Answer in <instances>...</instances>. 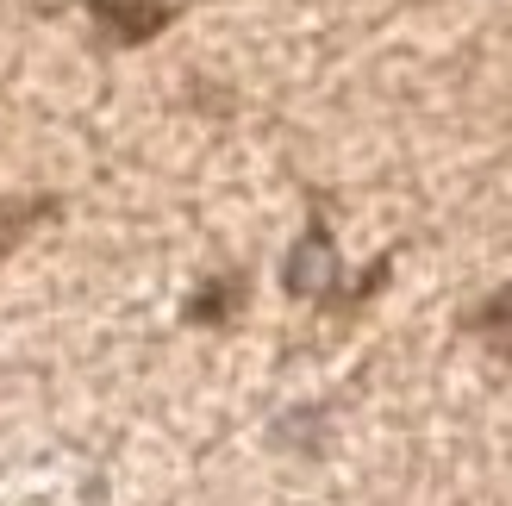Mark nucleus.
Returning a JSON list of instances; mask_svg holds the SVG:
<instances>
[{"mask_svg": "<svg viewBox=\"0 0 512 506\" xmlns=\"http://www.w3.org/2000/svg\"><path fill=\"white\" fill-rule=\"evenodd\" d=\"M469 332L488 344V350H500V357H512V288H500V294L481 300V307L469 313Z\"/></svg>", "mask_w": 512, "mask_h": 506, "instance_id": "nucleus-3", "label": "nucleus"}, {"mask_svg": "<svg viewBox=\"0 0 512 506\" xmlns=\"http://www.w3.org/2000/svg\"><path fill=\"white\" fill-rule=\"evenodd\" d=\"M94 7V19L107 25L113 38H125V44H138V38H150V32H163L169 25V7L163 0H88Z\"/></svg>", "mask_w": 512, "mask_h": 506, "instance_id": "nucleus-2", "label": "nucleus"}, {"mask_svg": "<svg viewBox=\"0 0 512 506\" xmlns=\"http://www.w3.org/2000/svg\"><path fill=\"white\" fill-rule=\"evenodd\" d=\"M281 282H288L294 300H331V294H338V250H331L325 225H313V232L294 244L288 269H281Z\"/></svg>", "mask_w": 512, "mask_h": 506, "instance_id": "nucleus-1", "label": "nucleus"}]
</instances>
